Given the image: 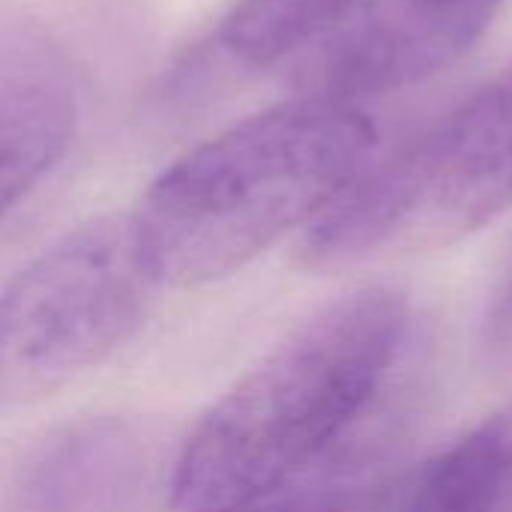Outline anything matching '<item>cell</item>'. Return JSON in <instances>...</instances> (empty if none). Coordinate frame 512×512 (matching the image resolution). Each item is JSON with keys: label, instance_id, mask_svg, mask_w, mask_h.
Segmentation results:
<instances>
[{"label": "cell", "instance_id": "obj_3", "mask_svg": "<svg viewBox=\"0 0 512 512\" xmlns=\"http://www.w3.org/2000/svg\"><path fill=\"white\" fill-rule=\"evenodd\" d=\"M512 204V63L372 159L300 237L315 270L360 267L450 246Z\"/></svg>", "mask_w": 512, "mask_h": 512}, {"label": "cell", "instance_id": "obj_9", "mask_svg": "<svg viewBox=\"0 0 512 512\" xmlns=\"http://www.w3.org/2000/svg\"><path fill=\"white\" fill-rule=\"evenodd\" d=\"M357 0H240L222 24V48L246 66L300 57L330 33Z\"/></svg>", "mask_w": 512, "mask_h": 512}, {"label": "cell", "instance_id": "obj_4", "mask_svg": "<svg viewBox=\"0 0 512 512\" xmlns=\"http://www.w3.org/2000/svg\"><path fill=\"white\" fill-rule=\"evenodd\" d=\"M156 282L126 216L90 219L0 288V417L114 357L144 327Z\"/></svg>", "mask_w": 512, "mask_h": 512}, {"label": "cell", "instance_id": "obj_5", "mask_svg": "<svg viewBox=\"0 0 512 512\" xmlns=\"http://www.w3.org/2000/svg\"><path fill=\"white\" fill-rule=\"evenodd\" d=\"M498 0H357L300 54V96L357 105L426 81L486 33Z\"/></svg>", "mask_w": 512, "mask_h": 512}, {"label": "cell", "instance_id": "obj_7", "mask_svg": "<svg viewBox=\"0 0 512 512\" xmlns=\"http://www.w3.org/2000/svg\"><path fill=\"white\" fill-rule=\"evenodd\" d=\"M384 512H512V405L417 462Z\"/></svg>", "mask_w": 512, "mask_h": 512}, {"label": "cell", "instance_id": "obj_1", "mask_svg": "<svg viewBox=\"0 0 512 512\" xmlns=\"http://www.w3.org/2000/svg\"><path fill=\"white\" fill-rule=\"evenodd\" d=\"M372 117L297 96L192 147L126 216L159 288L216 282L276 240L309 228L375 159Z\"/></svg>", "mask_w": 512, "mask_h": 512}, {"label": "cell", "instance_id": "obj_2", "mask_svg": "<svg viewBox=\"0 0 512 512\" xmlns=\"http://www.w3.org/2000/svg\"><path fill=\"white\" fill-rule=\"evenodd\" d=\"M414 318L405 294L348 291L261 357L180 447L174 512H231L327 453L384 387Z\"/></svg>", "mask_w": 512, "mask_h": 512}, {"label": "cell", "instance_id": "obj_8", "mask_svg": "<svg viewBox=\"0 0 512 512\" xmlns=\"http://www.w3.org/2000/svg\"><path fill=\"white\" fill-rule=\"evenodd\" d=\"M75 108L45 84L0 87V216L15 207L66 153Z\"/></svg>", "mask_w": 512, "mask_h": 512}, {"label": "cell", "instance_id": "obj_6", "mask_svg": "<svg viewBox=\"0 0 512 512\" xmlns=\"http://www.w3.org/2000/svg\"><path fill=\"white\" fill-rule=\"evenodd\" d=\"M435 396V339L414 321L402 357L360 420L312 465L231 512H384L417 465Z\"/></svg>", "mask_w": 512, "mask_h": 512}, {"label": "cell", "instance_id": "obj_10", "mask_svg": "<svg viewBox=\"0 0 512 512\" xmlns=\"http://www.w3.org/2000/svg\"><path fill=\"white\" fill-rule=\"evenodd\" d=\"M480 357L489 372L512 378V261L489 297L480 324Z\"/></svg>", "mask_w": 512, "mask_h": 512}]
</instances>
